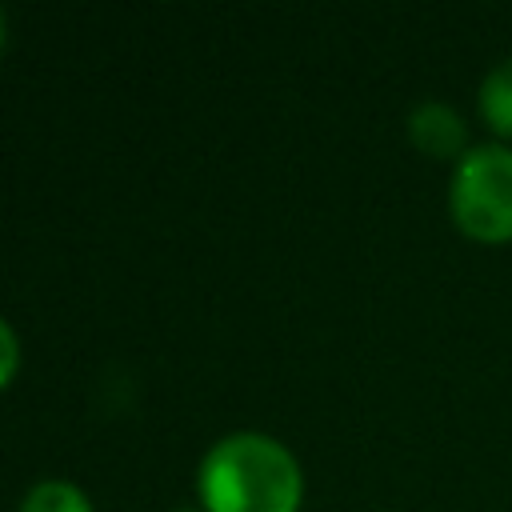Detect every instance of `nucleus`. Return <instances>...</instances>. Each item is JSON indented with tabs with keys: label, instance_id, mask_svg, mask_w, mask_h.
<instances>
[{
	"label": "nucleus",
	"instance_id": "f257e3e1",
	"mask_svg": "<svg viewBox=\"0 0 512 512\" xmlns=\"http://www.w3.org/2000/svg\"><path fill=\"white\" fill-rule=\"evenodd\" d=\"M196 504L204 512H300L304 468L280 436L236 428L204 448L196 464Z\"/></svg>",
	"mask_w": 512,
	"mask_h": 512
},
{
	"label": "nucleus",
	"instance_id": "f03ea898",
	"mask_svg": "<svg viewBox=\"0 0 512 512\" xmlns=\"http://www.w3.org/2000/svg\"><path fill=\"white\" fill-rule=\"evenodd\" d=\"M448 220L476 244L512 240V144L480 140L452 164Z\"/></svg>",
	"mask_w": 512,
	"mask_h": 512
},
{
	"label": "nucleus",
	"instance_id": "7ed1b4c3",
	"mask_svg": "<svg viewBox=\"0 0 512 512\" xmlns=\"http://www.w3.org/2000/svg\"><path fill=\"white\" fill-rule=\"evenodd\" d=\"M404 136L408 144L428 156V160H448L456 164L468 148H472V136H468V120L456 104L440 100V96H424L408 108L404 116Z\"/></svg>",
	"mask_w": 512,
	"mask_h": 512
},
{
	"label": "nucleus",
	"instance_id": "20e7f679",
	"mask_svg": "<svg viewBox=\"0 0 512 512\" xmlns=\"http://www.w3.org/2000/svg\"><path fill=\"white\" fill-rule=\"evenodd\" d=\"M476 112H480L484 128L492 132V140L512 144V52L500 56L496 64H488V72L480 76Z\"/></svg>",
	"mask_w": 512,
	"mask_h": 512
},
{
	"label": "nucleus",
	"instance_id": "39448f33",
	"mask_svg": "<svg viewBox=\"0 0 512 512\" xmlns=\"http://www.w3.org/2000/svg\"><path fill=\"white\" fill-rule=\"evenodd\" d=\"M16 512H96V508H92V496H88L76 480L44 476V480H36V484L20 496Z\"/></svg>",
	"mask_w": 512,
	"mask_h": 512
},
{
	"label": "nucleus",
	"instance_id": "423d86ee",
	"mask_svg": "<svg viewBox=\"0 0 512 512\" xmlns=\"http://www.w3.org/2000/svg\"><path fill=\"white\" fill-rule=\"evenodd\" d=\"M16 372H20V336L8 324V316L0 312V392L16 380Z\"/></svg>",
	"mask_w": 512,
	"mask_h": 512
},
{
	"label": "nucleus",
	"instance_id": "0eeeda50",
	"mask_svg": "<svg viewBox=\"0 0 512 512\" xmlns=\"http://www.w3.org/2000/svg\"><path fill=\"white\" fill-rule=\"evenodd\" d=\"M4 40H8V16H4V8H0V48H4Z\"/></svg>",
	"mask_w": 512,
	"mask_h": 512
},
{
	"label": "nucleus",
	"instance_id": "6e6552de",
	"mask_svg": "<svg viewBox=\"0 0 512 512\" xmlns=\"http://www.w3.org/2000/svg\"><path fill=\"white\" fill-rule=\"evenodd\" d=\"M168 512H204L200 504H176V508H168Z\"/></svg>",
	"mask_w": 512,
	"mask_h": 512
}]
</instances>
